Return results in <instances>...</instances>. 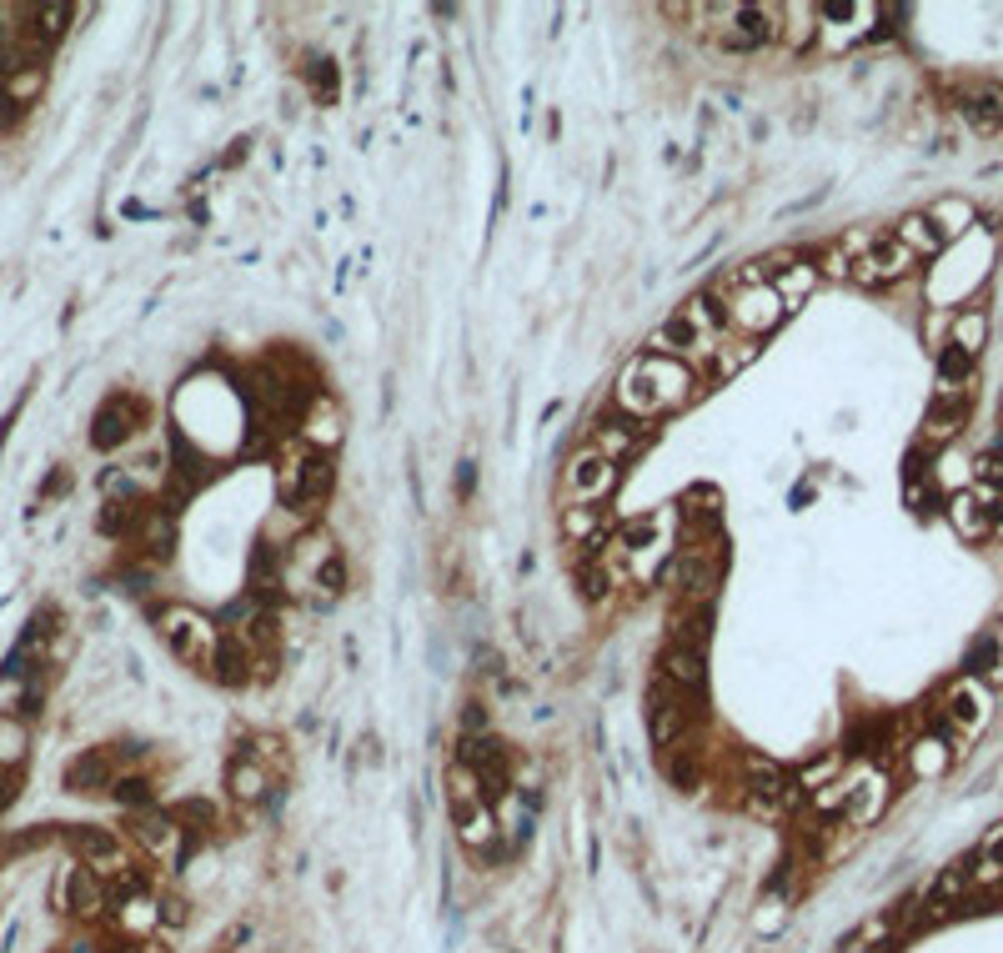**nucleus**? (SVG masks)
Returning <instances> with one entry per match:
<instances>
[{
	"label": "nucleus",
	"mask_w": 1003,
	"mask_h": 953,
	"mask_svg": "<svg viewBox=\"0 0 1003 953\" xmlns=\"http://www.w3.org/2000/svg\"><path fill=\"white\" fill-rule=\"evenodd\" d=\"M161 638H166V648H171L181 663H191L196 673H216V663H221V638H216V627H211L201 612H191V607H166V612H161Z\"/></svg>",
	"instance_id": "1"
},
{
	"label": "nucleus",
	"mask_w": 1003,
	"mask_h": 953,
	"mask_svg": "<svg viewBox=\"0 0 1003 953\" xmlns=\"http://www.w3.org/2000/svg\"><path fill=\"white\" fill-rule=\"evenodd\" d=\"M783 316H788V306H783V296L773 291V281H763V286H738V296L728 301V322H733L748 342H758L763 332H773Z\"/></svg>",
	"instance_id": "2"
},
{
	"label": "nucleus",
	"mask_w": 1003,
	"mask_h": 953,
	"mask_svg": "<svg viewBox=\"0 0 1003 953\" xmlns=\"http://www.w3.org/2000/svg\"><path fill=\"white\" fill-rule=\"evenodd\" d=\"M718 347L723 342H708L688 316L678 311V316H667L662 327H652V337H647V357H667V362H698V357H718Z\"/></svg>",
	"instance_id": "3"
},
{
	"label": "nucleus",
	"mask_w": 1003,
	"mask_h": 953,
	"mask_svg": "<svg viewBox=\"0 0 1003 953\" xmlns=\"http://www.w3.org/2000/svg\"><path fill=\"white\" fill-rule=\"evenodd\" d=\"M913 261H918V256H913V251H908V246H903L898 236H893V241H883V236H878V246H873V251H868L863 261H853V276H848V281H853V286H868V291H873V286L903 281V276L913 271Z\"/></svg>",
	"instance_id": "4"
},
{
	"label": "nucleus",
	"mask_w": 1003,
	"mask_h": 953,
	"mask_svg": "<svg viewBox=\"0 0 1003 953\" xmlns=\"http://www.w3.org/2000/svg\"><path fill=\"white\" fill-rule=\"evenodd\" d=\"M136 422H141V402L126 397V392H116V397L96 412V422H91V447H96V452H116L121 442H131Z\"/></svg>",
	"instance_id": "5"
},
{
	"label": "nucleus",
	"mask_w": 1003,
	"mask_h": 953,
	"mask_svg": "<svg viewBox=\"0 0 1003 953\" xmlns=\"http://www.w3.org/2000/svg\"><path fill=\"white\" fill-rule=\"evenodd\" d=\"M637 367H642V377H647L652 397L662 402V412H667V407H683V402L693 397V372H688V362H667V357H637Z\"/></svg>",
	"instance_id": "6"
},
{
	"label": "nucleus",
	"mask_w": 1003,
	"mask_h": 953,
	"mask_svg": "<svg viewBox=\"0 0 1003 953\" xmlns=\"http://www.w3.org/2000/svg\"><path fill=\"white\" fill-rule=\"evenodd\" d=\"M567 487H572L577 502H597L602 492L617 487V462H607V457H597V452L587 447V452L572 457V467H567Z\"/></svg>",
	"instance_id": "7"
},
{
	"label": "nucleus",
	"mask_w": 1003,
	"mask_h": 953,
	"mask_svg": "<svg viewBox=\"0 0 1003 953\" xmlns=\"http://www.w3.org/2000/svg\"><path fill=\"white\" fill-rule=\"evenodd\" d=\"M116 763H121L116 748H91V753H81V758L66 768V788H71V793H101V788L116 783Z\"/></svg>",
	"instance_id": "8"
},
{
	"label": "nucleus",
	"mask_w": 1003,
	"mask_h": 953,
	"mask_svg": "<svg viewBox=\"0 0 1003 953\" xmlns=\"http://www.w3.org/2000/svg\"><path fill=\"white\" fill-rule=\"evenodd\" d=\"M657 678L662 683H673L678 693H693V688H703V653L698 648H683V643H673L662 653V668H657Z\"/></svg>",
	"instance_id": "9"
},
{
	"label": "nucleus",
	"mask_w": 1003,
	"mask_h": 953,
	"mask_svg": "<svg viewBox=\"0 0 1003 953\" xmlns=\"http://www.w3.org/2000/svg\"><path fill=\"white\" fill-rule=\"evenodd\" d=\"M642 447V427L637 422H597L592 427V452L607 462H627Z\"/></svg>",
	"instance_id": "10"
},
{
	"label": "nucleus",
	"mask_w": 1003,
	"mask_h": 953,
	"mask_svg": "<svg viewBox=\"0 0 1003 953\" xmlns=\"http://www.w3.org/2000/svg\"><path fill=\"white\" fill-rule=\"evenodd\" d=\"M983 718H988V693H983L978 683H958V688L948 693V723H953L958 733H978Z\"/></svg>",
	"instance_id": "11"
},
{
	"label": "nucleus",
	"mask_w": 1003,
	"mask_h": 953,
	"mask_svg": "<svg viewBox=\"0 0 1003 953\" xmlns=\"http://www.w3.org/2000/svg\"><path fill=\"white\" fill-rule=\"evenodd\" d=\"M617 407H622L627 417H657V412H662V402L652 397V387H647V377H642L637 362L617 377Z\"/></svg>",
	"instance_id": "12"
},
{
	"label": "nucleus",
	"mask_w": 1003,
	"mask_h": 953,
	"mask_svg": "<svg viewBox=\"0 0 1003 953\" xmlns=\"http://www.w3.org/2000/svg\"><path fill=\"white\" fill-rule=\"evenodd\" d=\"M768 281H773V291L783 296V306L793 311V306L803 301V291L818 281V266H813V261H788V256H783V261L773 266V276H768Z\"/></svg>",
	"instance_id": "13"
},
{
	"label": "nucleus",
	"mask_w": 1003,
	"mask_h": 953,
	"mask_svg": "<svg viewBox=\"0 0 1003 953\" xmlns=\"http://www.w3.org/2000/svg\"><path fill=\"white\" fill-rule=\"evenodd\" d=\"M76 848L91 858V868H101V873H116V863H121V843L106 833V828H76Z\"/></svg>",
	"instance_id": "14"
},
{
	"label": "nucleus",
	"mask_w": 1003,
	"mask_h": 953,
	"mask_svg": "<svg viewBox=\"0 0 1003 953\" xmlns=\"http://www.w3.org/2000/svg\"><path fill=\"white\" fill-rule=\"evenodd\" d=\"M898 241H903L913 256H938V251H943V236H938V226H933L928 216H903V221H898Z\"/></svg>",
	"instance_id": "15"
},
{
	"label": "nucleus",
	"mask_w": 1003,
	"mask_h": 953,
	"mask_svg": "<svg viewBox=\"0 0 1003 953\" xmlns=\"http://www.w3.org/2000/svg\"><path fill=\"white\" fill-rule=\"evenodd\" d=\"M226 783H231V793H236L241 803H261L271 778H266V768H261V763H246V758H241V763H231Z\"/></svg>",
	"instance_id": "16"
},
{
	"label": "nucleus",
	"mask_w": 1003,
	"mask_h": 953,
	"mask_svg": "<svg viewBox=\"0 0 1003 953\" xmlns=\"http://www.w3.org/2000/svg\"><path fill=\"white\" fill-rule=\"evenodd\" d=\"M447 788H452V808H457V813L482 808V778H477L467 763H452V768H447Z\"/></svg>",
	"instance_id": "17"
},
{
	"label": "nucleus",
	"mask_w": 1003,
	"mask_h": 953,
	"mask_svg": "<svg viewBox=\"0 0 1003 953\" xmlns=\"http://www.w3.org/2000/svg\"><path fill=\"white\" fill-rule=\"evenodd\" d=\"M306 442H316V447H337V442H342V412L331 407V402H316V407H311V417H306Z\"/></svg>",
	"instance_id": "18"
},
{
	"label": "nucleus",
	"mask_w": 1003,
	"mask_h": 953,
	"mask_svg": "<svg viewBox=\"0 0 1003 953\" xmlns=\"http://www.w3.org/2000/svg\"><path fill=\"white\" fill-rule=\"evenodd\" d=\"M983 342H988V316H983V311H963L958 322H953V352L978 357Z\"/></svg>",
	"instance_id": "19"
},
{
	"label": "nucleus",
	"mask_w": 1003,
	"mask_h": 953,
	"mask_svg": "<svg viewBox=\"0 0 1003 953\" xmlns=\"http://www.w3.org/2000/svg\"><path fill=\"white\" fill-rule=\"evenodd\" d=\"M928 221H933L938 236L948 241V236H963V231L973 226V206H968V201H938V206L928 211Z\"/></svg>",
	"instance_id": "20"
},
{
	"label": "nucleus",
	"mask_w": 1003,
	"mask_h": 953,
	"mask_svg": "<svg viewBox=\"0 0 1003 953\" xmlns=\"http://www.w3.org/2000/svg\"><path fill=\"white\" fill-rule=\"evenodd\" d=\"M597 527H602V507H597V502H577V507L562 512V532H567L572 542H592Z\"/></svg>",
	"instance_id": "21"
},
{
	"label": "nucleus",
	"mask_w": 1003,
	"mask_h": 953,
	"mask_svg": "<svg viewBox=\"0 0 1003 953\" xmlns=\"http://www.w3.org/2000/svg\"><path fill=\"white\" fill-rule=\"evenodd\" d=\"M908 758H913V773H918V778H933V773L948 768V743H943V738H918V743L908 748Z\"/></svg>",
	"instance_id": "22"
},
{
	"label": "nucleus",
	"mask_w": 1003,
	"mask_h": 953,
	"mask_svg": "<svg viewBox=\"0 0 1003 953\" xmlns=\"http://www.w3.org/2000/svg\"><path fill=\"white\" fill-rule=\"evenodd\" d=\"M306 472H311V457L306 452H286L281 457V497L296 507L301 502V492H306Z\"/></svg>",
	"instance_id": "23"
},
{
	"label": "nucleus",
	"mask_w": 1003,
	"mask_h": 953,
	"mask_svg": "<svg viewBox=\"0 0 1003 953\" xmlns=\"http://www.w3.org/2000/svg\"><path fill=\"white\" fill-rule=\"evenodd\" d=\"M953 527L963 532V537H978V532H988V517H983V502L973 497V492H963V497H953Z\"/></svg>",
	"instance_id": "24"
},
{
	"label": "nucleus",
	"mask_w": 1003,
	"mask_h": 953,
	"mask_svg": "<svg viewBox=\"0 0 1003 953\" xmlns=\"http://www.w3.org/2000/svg\"><path fill=\"white\" fill-rule=\"evenodd\" d=\"M21 753H26V723L16 713H0V768L21 763Z\"/></svg>",
	"instance_id": "25"
},
{
	"label": "nucleus",
	"mask_w": 1003,
	"mask_h": 953,
	"mask_svg": "<svg viewBox=\"0 0 1003 953\" xmlns=\"http://www.w3.org/2000/svg\"><path fill=\"white\" fill-rule=\"evenodd\" d=\"M753 357H758V342H748V337H743V342H723V347H718V377L743 372Z\"/></svg>",
	"instance_id": "26"
},
{
	"label": "nucleus",
	"mask_w": 1003,
	"mask_h": 953,
	"mask_svg": "<svg viewBox=\"0 0 1003 953\" xmlns=\"http://www.w3.org/2000/svg\"><path fill=\"white\" fill-rule=\"evenodd\" d=\"M492 828H497V823H492V813H487V808H472V813H462V843H472V848H477V843H487V838H492Z\"/></svg>",
	"instance_id": "27"
},
{
	"label": "nucleus",
	"mask_w": 1003,
	"mask_h": 953,
	"mask_svg": "<svg viewBox=\"0 0 1003 953\" xmlns=\"http://www.w3.org/2000/svg\"><path fill=\"white\" fill-rule=\"evenodd\" d=\"M998 121H1003V111H998L993 96H978V101L968 106V126H973V131H993Z\"/></svg>",
	"instance_id": "28"
},
{
	"label": "nucleus",
	"mask_w": 1003,
	"mask_h": 953,
	"mask_svg": "<svg viewBox=\"0 0 1003 953\" xmlns=\"http://www.w3.org/2000/svg\"><path fill=\"white\" fill-rule=\"evenodd\" d=\"M883 788H888L883 778H868V783L858 788V793H863V803L853 808V823H868V818H873V813L883 808Z\"/></svg>",
	"instance_id": "29"
},
{
	"label": "nucleus",
	"mask_w": 1003,
	"mask_h": 953,
	"mask_svg": "<svg viewBox=\"0 0 1003 953\" xmlns=\"http://www.w3.org/2000/svg\"><path fill=\"white\" fill-rule=\"evenodd\" d=\"M111 788H116V798H121V803H136V808H146V803H151V793H146V778H116Z\"/></svg>",
	"instance_id": "30"
},
{
	"label": "nucleus",
	"mask_w": 1003,
	"mask_h": 953,
	"mask_svg": "<svg viewBox=\"0 0 1003 953\" xmlns=\"http://www.w3.org/2000/svg\"><path fill=\"white\" fill-rule=\"evenodd\" d=\"M316 101H337V66L316 61Z\"/></svg>",
	"instance_id": "31"
},
{
	"label": "nucleus",
	"mask_w": 1003,
	"mask_h": 953,
	"mask_svg": "<svg viewBox=\"0 0 1003 953\" xmlns=\"http://www.w3.org/2000/svg\"><path fill=\"white\" fill-rule=\"evenodd\" d=\"M342 582H347V562L342 557H326L321 562V587L326 592H342Z\"/></svg>",
	"instance_id": "32"
},
{
	"label": "nucleus",
	"mask_w": 1003,
	"mask_h": 953,
	"mask_svg": "<svg viewBox=\"0 0 1003 953\" xmlns=\"http://www.w3.org/2000/svg\"><path fill=\"white\" fill-rule=\"evenodd\" d=\"M843 798H853V783H843V778H833V783H823V793L813 798L818 808H838Z\"/></svg>",
	"instance_id": "33"
},
{
	"label": "nucleus",
	"mask_w": 1003,
	"mask_h": 953,
	"mask_svg": "<svg viewBox=\"0 0 1003 953\" xmlns=\"http://www.w3.org/2000/svg\"><path fill=\"white\" fill-rule=\"evenodd\" d=\"M998 422H1003V402H998Z\"/></svg>",
	"instance_id": "34"
}]
</instances>
